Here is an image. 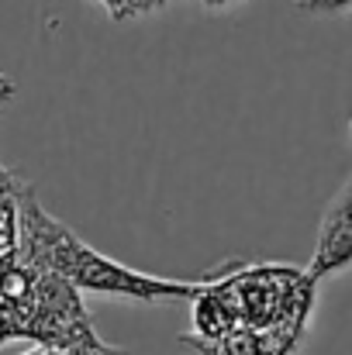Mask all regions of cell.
Returning a JSON list of instances; mask_svg holds the SVG:
<instances>
[{"label":"cell","mask_w":352,"mask_h":355,"mask_svg":"<svg viewBox=\"0 0 352 355\" xmlns=\"http://www.w3.org/2000/svg\"><path fill=\"white\" fill-rule=\"evenodd\" d=\"M318 300V279L290 262H225L204 276L190 304L194 342H218L232 331L304 342Z\"/></svg>","instance_id":"obj_1"},{"label":"cell","mask_w":352,"mask_h":355,"mask_svg":"<svg viewBox=\"0 0 352 355\" xmlns=\"http://www.w3.org/2000/svg\"><path fill=\"white\" fill-rule=\"evenodd\" d=\"M10 259L52 269V272L66 276L73 286H80L83 293L121 297V300H135V304H162V300L194 304L197 293L204 290V276L201 279H166V276L131 269L111 255L97 252L69 225H62L38 204V193L28 180L21 187V238H17V252Z\"/></svg>","instance_id":"obj_2"},{"label":"cell","mask_w":352,"mask_h":355,"mask_svg":"<svg viewBox=\"0 0 352 355\" xmlns=\"http://www.w3.org/2000/svg\"><path fill=\"white\" fill-rule=\"evenodd\" d=\"M0 342L66 355H131L97 335L80 286L21 259H0Z\"/></svg>","instance_id":"obj_3"},{"label":"cell","mask_w":352,"mask_h":355,"mask_svg":"<svg viewBox=\"0 0 352 355\" xmlns=\"http://www.w3.org/2000/svg\"><path fill=\"white\" fill-rule=\"evenodd\" d=\"M352 269V173L349 180L332 193V200L325 204L318 238H315V252L308 262V272L321 283L328 276H339Z\"/></svg>","instance_id":"obj_4"},{"label":"cell","mask_w":352,"mask_h":355,"mask_svg":"<svg viewBox=\"0 0 352 355\" xmlns=\"http://www.w3.org/2000/svg\"><path fill=\"white\" fill-rule=\"evenodd\" d=\"M180 345L197 355H294L301 345L280 335H259V331H232L218 342H194L180 335Z\"/></svg>","instance_id":"obj_5"},{"label":"cell","mask_w":352,"mask_h":355,"mask_svg":"<svg viewBox=\"0 0 352 355\" xmlns=\"http://www.w3.org/2000/svg\"><path fill=\"white\" fill-rule=\"evenodd\" d=\"M97 3L108 10L111 21L124 24V21H135V17H152L162 7H169L173 0H97Z\"/></svg>","instance_id":"obj_6"},{"label":"cell","mask_w":352,"mask_h":355,"mask_svg":"<svg viewBox=\"0 0 352 355\" xmlns=\"http://www.w3.org/2000/svg\"><path fill=\"white\" fill-rule=\"evenodd\" d=\"M294 7L301 14H311V17H335V14L349 10L352 0H294Z\"/></svg>","instance_id":"obj_7"},{"label":"cell","mask_w":352,"mask_h":355,"mask_svg":"<svg viewBox=\"0 0 352 355\" xmlns=\"http://www.w3.org/2000/svg\"><path fill=\"white\" fill-rule=\"evenodd\" d=\"M197 3H204V7H211V10H228L238 0H197Z\"/></svg>","instance_id":"obj_8"},{"label":"cell","mask_w":352,"mask_h":355,"mask_svg":"<svg viewBox=\"0 0 352 355\" xmlns=\"http://www.w3.org/2000/svg\"><path fill=\"white\" fill-rule=\"evenodd\" d=\"M24 355H66V352H56V349H28Z\"/></svg>","instance_id":"obj_9"}]
</instances>
